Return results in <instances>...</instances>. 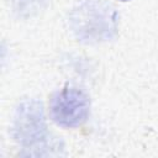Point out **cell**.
Wrapping results in <instances>:
<instances>
[{
	"label": "cell",
	"mask_w": 158,
	"mask_h": 158,
	"mask_svg": "<svg viewBox=\"0 0 158 158\" xmlns=\"http://www.w3.org/2000/svg\"><path fill=\"white\" fill-rule=\"evenodd\" d=\"M117 20L115 7L104 0H85L78 4L68 16L70 31L78 41L85 43L104 42L115 37Z\"/></svg>",
	"instance_id": "6da1fadb"
},
{
	"label": "cell",
	"mask_w": 158,
	"mask_h": 158,
	"mask_svg": "<svg viewBox=\"0 0 158 158\" xmlns=\"http://www.w3.org/2000/svg\"><path fill=\"white\" fill-rule=\"evenodd\" d=\"M90 112V99L81 89L67 84L58 90L49 101V116L62 127L83 125Z\"/></svg>",
	"instance_id": "3957f363"
},
{
	"label": "cell",
	"mask_w": 158,
	"mask_h": 158,
	"mask_svg": "<svg viewBox=\"0 0 158 158\" xmlns=\"http://www.w3.org/2000/svg\"><path fill=\"white\" fill-rule=\"evenodd\" d=\"M15 1L19 5V10H26V11L37 10L47 2V0H15Z\"/></svg>",
	"instance_id": "277c9868"
},
{
	"label": "cell",
	"mask_w": 158,
	"mask_h": 158,
	"mask_svg": "<svg viewBox=\"0 0 158 158\" xmlns=\"http://www.w3.org/2000/svg\"><path fill=\"white\" fill-rule=\"evenodd\" d=\"M12 136L22 147H36L46 142L48 131L41 101L30 99L17 106L12 121Z\"/></svg>",
	"instance_id": "7a4b0ae2"
},
{
	"label": "cell",
	"mask_w": 158,
	"mask_h": 158,
	"mask_svg": "<svg viewBox=\"0 0 158 158\" xmlns=\"http://www.w3.org/2000/svg\"><path fill=\"white\" fill-rule=\"evenodd\" d=\"M120 1H122V2H125V1H128V0H120Z\"/></svg>",
	"instance_id": "5b68a950"
}]
</instances>
